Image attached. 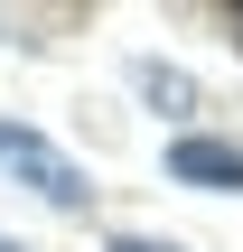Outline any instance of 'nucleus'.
Masks as SVG:
<instances>
[{"label":"nucleus","instance_id":"obj_1","mask_svg":"<svg viewBox=\"0 0 243 252\" xmlns=\"http://www.w3.org/2000/svg\"><path fill=\"white\" fill-rule=\"evenodd\" d=\"M0 178H19L37 206H56V215H84V196H94V178L47 140V131H28V122H0Z\"/></svg>","mask_w":243,"mask_h":252},{"label":"nucleus","instance_id":"obj_2","mask_svg":"<svg viewBox=\"0 0 243 252\" xmlns=\"http://www.w3.org/2000/svg\"><path fill=\"white\" fill-rule=\"evenodd\" d=\"M169 178H178V187H215V196H243V140H215V131H178V140H169Z\"/></svg>","mask_w":243,"mask_h":252},{"label":"nucleus","instance_id":"obj_3","mask_svg":"<svg viewBox=\"0 0 243 252\" xmlns=\"http://www.w3.org/2000/svg\"><path fill=\"white\" fill-rule=\"evenodd\" d=\"M131 84H140L150 103H169V112H187V103H197V84H187L178 65H131Z\"/></svg>","mask_w":243,"mask_h":252},{"label":"nucleus","instance_id":"obj_4","mask_svg":"<svg viewBox=\"0 0 243 252\" xmlns=\"http://www.w3.org/2000/svg\"><path fill=\"white\" fill-rule=\"evenodd\" d=\"M112 252H178V243H159V234H112Z\"/></svg>","mask_w":243,"mask_h":252},{"label":"nucleus","instance_id":"obj_5","mask_svg":"<svg viewBox=\"0 0 243 252\" xmlns=\"http://www.w3.org/2000/svg\"><path fill=\"white\" fill-rule=\"evenodd\" d=\"M0 252H28V243H9V234H0Z\"/></svg>","mask_w":243,"mask_h":252},{"label":"nucleus","instance_id":"obj_6","mask_svg":"<svg viewBox=\"0 0 243 252\" xmlns=\"http://www.w3.org/2000/svg\"><path fill=\"white\" fill-rule=\"evenodd\" d=\"M234 28H243V9H234Z\"/></svg>","mask_w":243,"mask_h":252}]
</instances>
